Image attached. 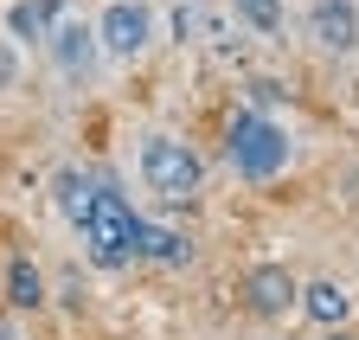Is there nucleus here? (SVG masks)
Instances as JSON below:
<instances>
[{
    "mask_svg": "<svg viewBox=\"0 0 359 340\" xmlns=\"http://www.w3.org/2000/svg\"><path fill=\"white\" fill-rule=\"evenodd\" d=\"M45 46H52V58H58V71L65 77H83L90 71V58H97V26L90 20H52V32H45Z\"/></svg>",
    "mask_w": 359,
    "mask_h": 340,
    "instance_id": "obj_6",
    "label": "nucleus"
},
{
    "mask_svg": "<svg viewBox=\"0 0 359 340\" xmlns=\"http://www.w3.org/2000/svg\"><path fill=\"white\" fill-rule=\"evenodd\" d=\"M295 308H302L314 327H340V321H346V308H353V295H346L340 283H308V289L295 295Z\"/></svg>",
    "mask_w": 359,
    "mask_h": 340,
    "instance_id": "obj_9",
    "label": "nucleus"
},
{
    "mask_svg": "<svg viewBox=\"0 0 359 340\" xmlns=\"http://www.w3.org/2000/svg\"><path fill=\"white\" fill-rule=\"evenodd\" d=\"M77 238H83V257L97 270H128L142 257V212H128V199L109 180H97V205L77 225Z\"/></svg>",
    "mask_w": 359,
    "mask_h": 340,
    "instance_id": "obj_1",
    "label": "nucleus"
},
{
    "mask_svg": "<svg viewBox=\"0 0 359 340\" xmlns=\"http://www.w3.org/2000/svg\"><path fill=\"white\" fill-rule=\"evenodd\" d=\"M224 161L244 180H276L283 161H289L283 122H269L263 109H231V122H224Z\"/></svg>",
    "mask_w": 359,
    "mask_h": 340,
    "instance_id": "obj_2",
    "label": "nucleus"
},
{
    "mask_svg": "<svg viewBox=\"0 0 359 340\" xmlns=\"http://www.w3.org/2000/svg\"><path fill=\"white\" fill-rule=\"evenodd\" d=\"M58 7H65V0H20V7L7 13V32L20 39V46H45V32H52Z\"/></svg>",
    "mask_w": 359,
    "mask_h": 340,
    "instance_id": "obj_10",
    "label": "nucleus"
},
{
    "mask_svg": "<svg viewBox=\"0 0 359 340\" xmlns=\"http://www.w3.org/2000/svg\"><path fill=\"white\" fill-rule=\"evenodd\" d=\"M142 180H148V193L161 205H187L205 186V161L180 142V135H148L142 142Z\"/></svg>",
    "mask_w": 359,
    "mask_h": 340,
    "instance_id": "obj_3",
    "label": "nucleus"
},
{
    "mask_svg": "<svg viewBox=\"0 0 359 340\" xmlns=\"http://www.w3.org/2000/svg\"><path fill=\"white\" fill-rule=\"evenodd\" d=\"M295 276L289 270H276V264H263V270H250L244 276V302H250V315H289L295 308Z\"/></svg>",
    "mask_w": 359,
    "mask_h": 340,
    "instance_id": "obj_7",
    "label": "nucleus"
},
{
    "mask_svg": "<svg viewBox=\"0 0 359 340\" xmlns=\"http://www.w3.org/2000/svg\"><path fill=\"white\" fill-rule=\"evenodd\" d=\"M148 32H154V13L142 7V0H109L103 20H97V52L109 58H135L148 46Z\"/></svg>",
    "mask_w": 359,
    "mask_h": 340,
    "instance_id": "obj_4",
    "label": "nucleus"
},
{
    "mask_svg": "<svg viewBox=\"0 0 359 340\" xmlns=\"http://www.w3.org/2000/svg\"><path fill=\"white\" fill-rule=\"evenodd\" d=\"M0 289H7V308H26V315L45 302V276H39L32 257H7L0 264Z\"/></svg>",
    "mask_w": 359,
    "mask_h": 340,
    "instance_id": "obj_8",
    "label": "nucleus"
},
{
    "mask_svg": "<svg viewBox=\"0 0 359 340\" xmlns=\"http://www.w3.org/2000/svg\"><path fill=\"white\" fill-rule=\"evenodd\" d=\"M321 340H353V334H340V327H327V334H321Z\"/></svg>",
    "mask_w": 359,
    "mask_h": 340,
    "instance_id": "obj_15",
    "label": "nucleus"
},
{
    "mask_svg": "<svg viewBox=\"0 0 359 340\" xmlns=\"http://www.w3.org/2000/svg\"><path fill=\"white\" fill-rule=\"evenodd\" d=\"M142 257L161 264V270H180V264L193 257V244L180 238V231H167V225H148V219H142Z\"/></svg>",
    "mask_w": 359,
    "mask_h": 340,
    "instance_id": "obj_11",
    "label": "nucleus"
},
{
    "mask_svg": "<svg viewBox=\"0 0 359 340\" xmlns=\"http://www.w3.org/2000/svg\"><path fill=\"white\" fill-rule=\"evenodd\" d=\"M308 32H314L321 52L346 58L359 46V7H353V0H314V7H308Z\"/></svg>",
    "mask_w": 359,
    "mask_h": 340,
    "instance_id": "obj_5",
    "label": "nucleus"
},
{
    "mask_svg": "<svg viewBox=\"0 0 359 340\" xmlns=\"http://www.w3.org/2000/svg\"><path fill=\"white\" fill-rule=\"evenodd\" d=\"M231 7H238L244 26H257V32H276V26H283V0H231Z\"/></svg>",
    "mask_w": 359,
    "mask_h": 340,
    "instance_id": "obj_13",
    "label": "nucleus"
},
{
    "mask_svg": "<svg viewBox=\"0 0 359 340\" xmlns=\"http://www.w3.org/2000/svg\"><path fill=\"white\" fill-rule=\"evenodd\" d=\"M276 97H283V83H250V103H257V109H269Z\"/></svg>",
    "mask_w": 359,
    "mask_h": 340,
    "instance_id": "obj_14",
    "label": "nucleus"
},
{
    "mask_svg": "<svg viewBox=\"0 0 359 340\" xmlns=\"http://www.w3.org/2000/svg\"><path fill=\"white\" fill-rule=\"evenodd\" d=\"M52 193H58V212H65L71 225H83V219H90V205H97V180H90V174H71V167L52 180Z\"/></svg>",
    "mask_w": 359,
    "mask_h": 340,
    "instance_id": "obj_12",
    "label": "nucleus"
}]
</instances>
